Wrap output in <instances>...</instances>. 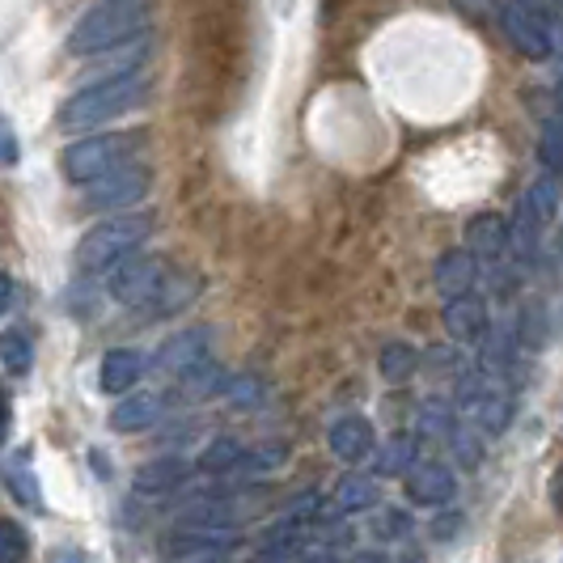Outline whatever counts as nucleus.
<instances>
[{"mask_svg": "<svg viewBox=\"0 0 563 563\" xmlns=\"http://www.w3.org/2000/svg\"><path fill=\"white\" fill-rule=\"evenodd\" d=\"M377 373H382V382H390V386H407L416 373H420V352L411 347V343H386L382 352H377Z\"/></svg>", "mask_w": 563, "mask_h": 563, "instance_id": "22", "label": "nucleus"}, {"mask_svg": "<svg viewBox=\"0 0 563 563\" xmlns=\"http://www.w3.org/2000/svg\"><path fill=\"white\" fill-rule=\"evenodd\" d=\"M407 487V500L420 508H441L453 500V492H457V479H453V471L445 462H416V471L402 479Z\"/></svg>", "mask_w": 563, "mask_h": 563, "instance_id": "9", "label": "nucleus"}, {"mask_svg": "<svg viewBox=\"0 0 563 563\" xmlns=\"http://www.w3.org/2000/svg\"><path fill=\"white\" fill-rule=\"evenodd\" d=\"M475 420H479L483 437H500L508 423H512V395L500 390V386H492V395L483 398L479 411H475Z\"/></svg>", "mask_w": 563, "mask_h": 563, "instance_id": "27", "label": "nucleus"}, {"mask_svg": "<svg viewBox=\"0 0 563 563\" xmlns=\"http://www.w3.org/2000/svg\"><path fill=\"white\" fill-rule=\"evenodd\" d=\"M196 563H229V555H225V560H196Z\"/></svg>", "mask_w": 563, "mask_h": 563, "instance_id": "49", "label": "nucleus"}, {"mask_svg": "<svg viewBox=\"0 0 563 563\" xmlns=\"http://www.w3.org/2000/svg\"><path fill=\"white\" fill-rule=\"evenodd\" d=\"M208 356H212V331L208 327H191V331H178V335H169L157 352H153V368L157 373H166V377H191L199 368L208 365Z\"/></svg>", "mask_w": 563, "mask_h": 563, "instance_id": "7", "label": "nucleus"}, {"mask_svg": "<svg viewBox=\"0 0 563 563\" xmlns=\"http://www.w3.org/2000/svg\"><path fill=\"white\" fill-rule=\"evenodd\" d=\"M327 445H331V453H335L339 462L356 466V462H365L368 453H373L377 437H373V423H368L365 416H343V420L331 423Z\"/></svg>", "mask_w": 563, "mask_h": 563, "instance_id": "11", "label": "nucleus"}, {"mask_svg": "<svg viewBox=\"0 0 563 563\" xmlns=\"http://www.w3.org/2000/svg\"><path fill=\"white\" fill-rule=\"evenodd\" d=\"M225 386H229V377L221 373V365H203L199 373L187 377V390H191V395H217V390H225Z\"/></svg>", "mask_w": 563, "mask_h": 563, "instance_id": "37", "label": "nucleus"}, {"mask_svg": "<svg viewBox=\"0 0 563 563\" xmlns=\"http://www.w3.org/2000/svg\"><path fill=\"white\" fill-rule=\"evenodd\" d=\"M4 432H9V402L0 395V441H4Z\"/></svg>", "mask_w": 563, "mask_h": 563, "instance_id": "47", "label": "nucleus"}, {"mask_svg": "<svg viewBox=\"0 0 563 563\" xmlns=\"http://www.w3.org/2000/svg\"><path fill=\"white\" fill-rule=\"evenodd\" d=\"M284 462H288V445H258V450H246L238 475H242V479H258V475L280 471Z\"/></svg>", "mask_w": 563, "mask_h": 563, "instance_id": "31", "label": "nucleus"}, {"mask_svg": "<svg viewBox=\"0 0 563 563\" xmlns=\"http://www.w3.org/2000/svg\"><path fill=\"white\" fill-rule=\"evenodd\" d=\"M43 563H93L85 551H77V547H59V551H52Z\"/></svg>", "mask_w": 563, "mask_h": 563, "instance_id": "40", "label": "nucleus"}, {"mask_svg": "<svg viewBox=\"0 0 563 563\" xmlns=\"http://www.w3.org/2000/svg\"><path fill=\"white\" fill-rule=\"evenodd\" d=\"M148 89H153V81L144 73H119V77H107V81L89 85V89H77L59 107V128L64 132H85V128L111 123L128 111H141L148 102Z\"/></svg>", "mask_w": 563, "mask_h": 563, "instance_id": "1", "label": "nucleus"}, {"mask_svg": "<svg viewBox=\"0 0 563 563\" xmlns=\"http://www.w3.org/2000/svg\"><path fill=\"white\" fill-rule=\"evenodd\" d=\"M157 225L153 212H128V217H107L77 242V272H111L114 263L132 258L148 242V233Z\"/></svg>", "mask_w": 563, "mask_h": 563, "instance_id": "3", "label": "nucleus"}, {"mask_svg": "<svg viewBox=\"0 0 563 563\" xmlns=\"http://www.w3.org/2000/svg\"><path fill=\"white\" fill-rule=\"evenodd\" d=\"M242 457H246V445L238 437H212L208 450L199 453L196 471H203V475H238Z\"/></svg>", "mask_w": 563, "mask_h": 563, "instance_id": "23", "label": "nucleus"}, {"mask_svg": "<svg viewBox=\"0 0 563 563\" xmlns=\"http://www.w3.org/2000/svg\"><path fill=\"white\" fill-rule=\"evenodd\" d=\"M141 148H144L141 132H102V136L68 144V148L59 153V169H64L68 183L89 187V183L107 178L114 169L132 166V157H136Z\"/></svg>", "mask_w": 563, "mask_h": 563, "instance_id": "4", "label": "nucleus"}, {"mask_svg": "<svg viewBox=\"0 0 563 563\" xmlns=\"http://www.w3.org/2000/svg\"><path fill=\"white\" fill-rule=\"evenodd\" d=\"M551 505L563 512V462L555 466V475H551Z\"/></svg>", "mask_w": 563, "mask_h": 563, "instance_id": "42", "label": "nucleus"}, {"mask_svg": "<svg viewBox=\"0 0 563 563\" xmlns=\"http://www.w3.org/2000/svg\"><path fill=\"white\" fill-rule=\"evenodd\" d=\"M538 157L551 169V178H563V111L542 119V136H538Z\"/></svg>", "mask_w": 563, "mask_h": 563, "instance_id": "29", "label": "nucleus"}, {"mask_svg": "<svg viewBox=\"0 0 563 563\" xmlns=\"http://www.w3.org/2000/svg\"><path fill=\"white\" fill-rule=\"evenodd\" d=\"M521 203L530 208V217L538 225H551L560 217V178H538L534 187L521 196Z\"/></svg>", "mask_w": 563, "mask_h": 563, "instance_id": "28", "label": "nucleus"}, {"mask_svg": "<svg viewBox=\"0 0 563 563\" xmlns=\"http://www.w3.org/2000/svg\"><path fill=\"white\" fill-rule=\"evenodd\" d=\"M148 191H153V174L144 166H123L98 183H89L81 203L89 212H119V208H136Z\"/></svg>", "mask_w": 563, "mask_h": 563, "instance_id": "6", "label": "nucleus"}, {"mask_svg": "<svg viewBox=\"0 0 563 563\" xmlns=\"http://www.w3.org/2000/svg\"><path fill=\"white\" fill-rule=\"evenodd\" d=\"M162 411H166V398L162 395H128L119 398L111 407V428L114 432H144V428H153V423L162 420Z\"/></svg>", "mask_w": 563, "mask_h": 563, "instance_id": "16", "label": "nucleus"}, {"mask_svg": "<svg viewBox=\"0 0 563 563\" xmlns=\"http://www.w3.org/2000/svg\"><path fill=\"white\" fill-rule=\"evenodd\" d=\"M382 505V487H377V475H343L335 483V496H331V508L339 517H352V512H368V508Z\"/></svg>", "mask_w": 563, "mask_h": 563, "instance_id": "20", "label": "nucleus"}, {"mask_svg": "<svg viewBox=\"0 0 563 563\" xmlns=\"http://www.w3.org/2000/svg\"><path fill=\"white\" fill-rule=\"evenodd\" d=\"M148 22H153V0H102L68 30V52L73 56L114 52V47L132 43L136 34H144Z\"/></svg>", "mask_w": 563, "mask_h": 563, "instance_id": "2", "label": "nucleus"}, {"mask_svg": "<svg viewBox=\"0 0 563 563\" xmlns=\"http://www.w3.org/2000/svg\"><path fill=\"white\" fill-rule=\"evenodd\" d=\"M462 526H466V517L453 512V508H445V512H437V517L428 521V534L437 538V542H453V538L462 534Z\"/></svg>", "mask_w": 563, "mask_h": 563, "instance_id": "38", "label": "nucleus"}, {"mask_svg": "<svg viewBox=\"0 0 563 563\" xmlns=\"http://www.w3.org/2000/svg\"><path fill=\"white\" fill-rule=\"evenodd\" d=\"M26 555H30V534L18 521L0 517V563H26Z\"/></svg>", "mask_w": 563, "mask_h": 563, "instance_id": "35", "label": "nucleus"}, {"mask_svg": "<svg viewBox=\"0 0 563 563\" xmlns=\"http://www.w3.org/2000/svg\"><path fill=\"white\" fill-rule=\"evenodd\" d=\"M500 34L505 43L526 59L551 56V38H547V13H534L526 4H500Z\"/></svg>", "mask_w": 563, "mask_h": 563, "instance_id": "8", "label": "nucleus"}, {"mask_svg": "<svg viewBox=\"0 0 563 563\" xmlns=\"http://www.w3.org/2000/svg\"><path fill=\"white\" fill-rule=\"evenodd\" d=\"M9 306H13V280L0 276V313H9Z\"/></svg>", "mask_w": 563, "mask_h": 563, "instance_id": "44", "label": "nucleus"}, {"mask_svg": "<svg viewBox=\"0 0 563 563\" xmlns=\"http://www.w3.org/2000/svg\"><path fill=\"white\" fill-rule=\"evenodd\" d=\"M517 339H521L530 352H538V347L547 343V310H542V301H538V297L526 301V310H521V327H517Z\"/></svg>", "mask_w": 563, "mask_h": 563, "instance_id": "34", "label": "nucleus"}, {"mask_svg": "<svg viewBox=\"0 0 563 563\" xmlns=\"http://www.w3.org/2000/svg\"><path fill=\"white\" fill-rule=\"evenodd\" d=\"M441 327H445V335L453 343H475L487 331V306H483L479 297H471V292L466 297H450L445 310H441Z\"/></svg>", "mask_w": 563, "mask_h": 563, "instance_id": "13", "label": "nucleus"}, {"mask_svg": "<svg viewBox=\"0 0 563 563\" xmlns=\"http://www.w3.org/2000/svg\"><path fill=\"white\" fill-rule=\"evenodd\" d=\"M0 365L9 368L13 377H26L34 368V343L22 327H4L0 331Z\"/></svg>", "mask_w": 563, "mask_h": 563, "instance_id": "26", "label": "nucleus"}, {"mask_svg": "<svg viewBox=\"0 0 563 563\" xmlns=\"http://www.w3.org/2000/svg\"><path fill=\"white\" fill-rule=\"evenodd\" d=\"M517 343H521V339L512 335L508 327H496L492 335L483 339V352H479L483 373H487V377H500V373H508V368H512V352H517Z\"/></svg>", "mask_w": 563, "mask_h": 563, "instance_id": "25", "label": "nucleus"}, {"mask_svg": "<svg viewBox=\"0 0 563 563\" xmlns=\"http://www.w3.org/2000/svg\"><path fill=\"white\" fill-rule=\"evenodd\" d=\"M416 428H420L423 437H445L450 441L453 432H457V407H453V398H437V395L423 398Z\"/></svg>", "mask_w": 563, "mask_h": 563, "instance_id": "24", "label": "nucleus"}, {"mask_svg": "<svg viewBox=\"0 0 563 563\" xmlns=\"http://www.w3.org/2000/svg\"><path fill=\"white\" fill-rule=\"evenodd\" d=\"M420 368L432 377H457V373H466V356L457 343H432L420 352Z\"/></svg>", "mask_w": 563, "mask_h": 563, "instance_id": "30", "label": "nucleus"}, {"mask_svg": "<svg viewBox=\"0 0 563 563\" xmlns=\"http://www.w3.org/2000/svg\"><path fill=\"white\" fill-rule=\"evenodd\" d=\"M416 462H420V441L411 437V432H395L382 450H377V457H373V475L377 479H395V475H411L416 471Z\"/></svg>", "mask_w": 563, "mask_h": 563, "instance_id": "18", "label": "nucleus"}, {"mask_svg": "<svg viewBox=\"0 0 563 563\" xmlns=\"http://www.w3.org/2000/svg\"><path fill=\"white\" fill-rule=\"evenodd\" d=\"M301 563H339L335 551H313V555H301Z\"/></svg>", "mask_w": 563, "mask_h": 563, "instance_id": "45", "label": "nucleus"}, {"mask_svg": "<svg viewBox=\"0 0 563 563\" xmlns=\"http://www.w3.org/2000/svg\"><path fill=\"white\" fill-rule=\"evenodd\" d=\"M432 280H437V288H441L445 297H466V292L475 288V280H479V258L466 251V246H462V251H445L437 258Z\"/></svg>", "mask_w": 563, "mask_h": 563, "instance_id": "14", "label": "nucleus"}, {"mask_svg": "<svg viewBox=\"0 0 563 563\" xmlns=\"http://www.w3.org/2000/svg\"><path fill=\"white\" fill-rule=\"evenodd\" d=\"M466 251L483 258V263H496L500 254L508 251V221L500 212H479V217H471V225H466Z\"/></svg>", "mask_w": 563, "mask_h": 563, "instance_id": "15", "label": "nucleus"}, {"mask_svg": "<svg viewBox=\"0 0 563 563\" xmlns=\"http://www.w3.org/2000/svg\"><path fill=\"white\" fill-rule=\"evenodd\" d=\"M141 373H144V356L136 347H111L102 356V368H98V386L107 395H123V390H132L141 382Z\"/></svg>", "mask_w": 563, "mask_h": 563, "instance_id": "17", "label": "nucleus"}, {"mask_svg": "<svg viewBox=\"0 0 563 563\" xmlns=\"http://www.w3.org/2000/svg\"><path fill=\"white\" fill-rule=\"evenodd\" d=\"M555 93H560L555 102H560V111H563V64H560V73H555Z\"/></svg>", "mask_w": 563, "mask_h": 563, "instance_id": "48", "label": "nucleus"}, {"mask_svg": "<svg viewBox=\"0 0 563 563\" xmlns=\"http://www.w3.org/2000/svg\"><path fill=\"white\" fill-rule=\"evenodd\" d=\"M263 398H267V386L258 377H251V373L233 377L225 386V402L233 411H254V407H263Z\"/></svg>", "mask_w": 563, "mask_h": 563, "instance_id": "32", "label": "nucleus"}, {"mask_svg": "<svg viewBox=\"0 0 563 563\" xmlns=\"http://www.w3.org/2000/svg\"><path fill=\"white\" fill-rule=\"evenodd\" d=\"M238 542H242L238 530H191V526H178V534L169 538V555H178V560L187 563L225 560Z\"/></svg>", "mask_w": 563, "mask_h": 563, "instance_id": "10", "label": "nucleus"}, {"mask_svg": "<svg viewBox=\"0 0 563 563\" xmlns=\"http://www.w3.org/2000/svg\"><path fill=\"white\" fill-rule=\"evenodd\" d=\"M347 563H390V555L386 551H356Z\"/></svg>", "mask_w": 563, "mask_h": 563, "instance_id": "43", "label": "nucleus"}, {"mask_svg": "<svg viewBox=\"0 0 563 563\" xmlns=\"http://www.w3.org/2000/svg\"><path fill=\"white\" fill-rule=\"evenodd\" d=\"M453 445V457H457V466H479L483 457V437H475V432H466V428H457L450 437Z\"/></svg>", "mask_w": 563, "mask_h": 563, "instance_id": "36", "label": "nucleus"}, {"mask_svg": "<svg viewBox=\"0 0 563 563\" xmlns=\"http://www.w3.org/2000/svg\"><path fill=\"white\" fill-rule=\"evenodd\" d=\"M191 475H196V466L187 457L166 453V457H153L136 471V492L141 496H166V492H178Z\"/></svg>", "mask_w": 563, "mask_h": 563, "instance_id": "12", "label": "nucleus"}, {"mask_svg": "<svg viewBox=\"0 0 563 563\" xmlns=\"http://www.w3.org/2000/svg\"><path fill=\"white\" fill-rule=\"evenodd\" d=\"M0 487L26 508H43V492H38V475L30 471V453H13L0 462Z\"/></svg>", "mask_w": 563, "mask_h": 563, "instance_id": "19", "label": "nucleus"}, {"mask_svg": "<svg viewBox=\"0 0 563 563\" xmlns=\"http://www.w3.org/2000/svg\"><path fill=\"white\" fill-rule=\"evenodd\" d=\"M196 297H199V276H196V272H169L166 284H162V292L153 297V306H148V313L166 318V313L187 310V306H191Z\"/></svg>", "mask_w": 563, "mask_h": 563, "instance_id": "21", "label": "nucleus"}, {"mask_svg": "<svg viewBox=\"0 0 563 563\" xmlns=\"http://www.w3.org/2000/svg\"><path fill=\"white\" fill-rule=\"evenodd\" d=\"M395 563H428V560H423V551H420V547H407V551H402V555H398Z\"/></svg>", "mask_w": 563, "mask_h": 563, "instance_id": "46", "label": "nucleus"}, {"mask_svg": "<svg viewBox=\"0 0 563 563\" xmlns=\"http://www.w3.org/2000/svg\"><path fill=\"white\" fill-rule=\"evenodd\" d=\"M22 162V148H18V136L9 128V119L0 114V166H18Z\"/></svg>", "mask_w": 563, "mask_h": 563, "instance_id": "39", "label": "nucleus"}, {"mask_svg": "<svg viewBox=\"0 0 563 563\" xmlns=\"http://www.w3.org/2000/svg\"><path fill=\"white\" fill-rule=\"evenodd\" d=\"M560 258H563V221H560Z\"/></svg>", "mask_w": 563, "mask_h": 563, "instance_id": "50", "label": "nucleus"}, {"mask_svg": "<svg viewBox=\"0 0 563 563\" xmlns=\"http://www.w3.org/2000/svg\"><path fill=\"white\" fill-rule=\"evenodd\" d=\"M174 267H166L162 254H132L123 263H114L111 276H107V288L119 306H132V310H144L153 306V297L162 292V284Z\"/></svg>", "mask_w": 563, "mask_h": 563, "instance_id": "5", "label": "nucleus"}, {"mask_svg": "<svg viewBox=\"0 0 563 563\" xmlns=\"http://www.w3.org/2000/svg\"><path fill=\"white\" fill-rule=\"evenodd\" d=\"M547 38H551V56H555L563 64V22L547 18Z\"/></svg>", "mask_w": 563, "mask_h": 563, "instance_id": "41", "label": "nucleus"}, {"mask_svg": "<svg viewBox=\"0 0 563 563\" xmlns=\"http://www.w3.org/2000/svg\"><path fill=\"white\" fill-rule=\"evenodd\" d=\"M411 530H416V521L407 517V508H377V517H373V534L382 542H402V538H411Z\"/></svg>", "mask_w": 563, "mask_h": 563, "instance_id": "33", "label": "nucleus"}]
</instances>
